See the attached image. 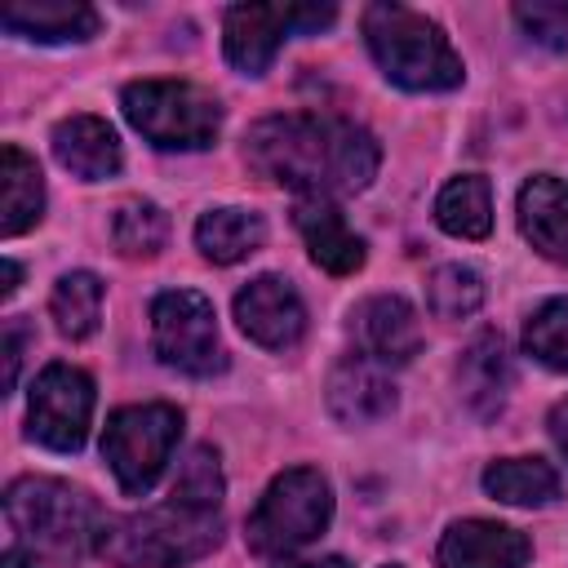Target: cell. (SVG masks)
Instances as JSON below:
<instances>
[{"label":"cell","mask_w":568,"mask_h":568,"mask_svg":"<svg viewBox=\"0 0 568 568\" xmlns=\"http://www.w3.org/2000/svg\"><path fill=\"white\" fill-rule=\"evenodd\" d=\"M244 160L257 178L280 182L297 195H351L364 191L382 164L368 129L342 115H266L244 138Z\"/></svg>","instance_id":"obj_1"},{"label":"cell","mask_w":568,"mask_h":568,"mask_svg":"<svg viewBox=\"0 0 568 568\" xmlns=\"http://www.w3.org/2000/svg\"><path fill=\"white\" fill-rule=\"evenodd\" d=\"M222 537V506L186 493H169V501L138 510L129 519H111L102 532V555L120 568H182L204 559Z\"/></svg>","instance_id":"obj_2"},{"label":"cell","mask_w":568,"mask_h":568,"mask_svg":"<svg viewBox=\"0 0 568 568\" xmlns=\"http://www.w3.org/2000/svg\"><path fill=\"white\" fill-rule=\"evenodd\" d=\"M4 519L22 546H31L36 555H49V559H80V555L98 550L102 532L111 524L84 488H71L49 475L13 479L4 493Z\"/></svg>","instance_id":"obj_3"},{"label":"cell","mask_w":568,"mask_h":568,"mask_svg":"<svg viewBox=\"0 0 568 568\" xmlns=\"http://www.w3.org/2000/svg\"><path fill=\"white\" fill-rule=\"evenodd\" d=\"M364 40L377 67L386 71V80H395L399 89L435 93L462 84V58L426 13H413L404 4H368Z\"/></svg>","instance_id":"obj_4"},{"label":"cell","mask_w":568,"mask_h":568,"mask_svg":"<svg viewBox=\"0 0 568 568\" xmlns=\"http://www.w3.org/2000/svg\"><path fill=\"white\" fill-rule=\"evenodd\" d=\"M333 519V493L328 479L315 466H293L271 479L262 501L253 506L244 537L257 555H293L311 546Z\"/></svg>","instance_id":"obj_5"},{"label":"cell","mask_w":568,"mask_h":568,"mask_svg":"<svg viewBox=\"0 0 568 568\" xmlns=\"http://www.w3.org/2000/svg\"><path fill=\"white\" fill-rule=\"evenodd\" d=\"M120 106L129 124L160 151H200L222 129V106L186 80H133Z\"/></svg>","instance_id":"obj_6"},{"label":"cell","mask_w":568,"mask_h":568,"mask_svg":"<svg viewBox=\"0 0 568 568\" xmlns=\"http://www.w3.org/2000/svg\"><path fill=\"white\" fill-rule=\"evenodd\" d=\"M182 435V413L173 404H129L106 417L102 430V457L115 475V484L129 497H142L155 488V479L169 466V453Z\"/></svg>","instance_id":"obj_7"},{"label":"cell","mask_w":568,"mask_h":568,"mask_svg":"<svg viewBox=\"0 0 568 568\" xmlns=\"http://www.w3.org/2000/svg\"><path fill=\"white\" fill-rule=\"evenodd\" d=\"M151 346L160 364L186 377H213L226 368L213 302L195 288H169L151 302Z\"/></svg>","instance_id":"obj_8"},{"label":"cell","mask_w":568,"mask_h":568,"mask_svg":"<svg viewBox=\"0 0 568 568\" xmlns=\"http://www.w3.org/2000/svg\"><path fill=\"white\" fill-rule=\"evenodd\" d=\"M333 18H337L333 4H235L226 9V22H222L226 58L235 71L262 75L288 36L324 31Z\"/></svg>","instance_id":"obj_9"},{"label":"cell","mask_w":568,"mask_h":568,"mask_svg":"<svg viewBox=\"0 0 568 568\" xmlns=\"http://www.w3.org/2000/svg\"><path fill=\"white\" fill-rule=\"evenodd\" d=\"M27 430L53 453H75L93 422V382L71 364H49L31 386Z\"/></svg>","instance_id":"obj_10"},{"label":"cell","mask_w":568,"mask_h":568,"mask_svg":"<svg viewBox=\"0 0 568 568\" xmlns=\"http://www.w3.org/2000/svg\"><path fill=\"white\" fill-rule=\"evenodd\" d=\"M235 320L240 328L266 346V351H284L302 337L306 328V306L297 297V288L284 275H257L235 293Z\"/></svg>","instance_id":"obj_11"},{"label":"cell","mask_w":568,"mask_h":568,"mask_svg":"<svg viewBox=\"0 0 568 568\" xmlns=\"http://www.w3.org/2000/svg\"><path fill=\"white\" fill-rule=\"evenodd\" d=\"M351 333L359 342V355L377 359L382 368L390 364H408L417 351H422V324H417V311L395 297V293H377L368 302L355 306L351 315Z\"/></svg>","instance_id":"obj_12"},{"label":"cell","mask_w":568,"mask_h":568,"mask_svg":"<svg viewBox=\"0 0 568 568\" xmlns=\"http://www.w3.org/2000/svg\"><path fill=\"white\" fill-rule=\"evenodd\" d=\"M532 541L497 519H462L439 541V568H524Z\"/></svg>","instance_id":"obj_13"},{"label":"cell","mask_w":568,"mask_h":568,"mask_svg":"<svg viewBox=\"0 0 568 568\" xmlns=\"http://www.w3.org/2000/svg\"><path fill=\"white\" fill-rule=\"evenodd\" d=\"M293 222L315 257V266H324L328 275H351L364 266V240L346 226L342 209L328 195H297L293 200Z\"/></svg>","instance_id":"obj_14"},{"label":"cell","mask_w":568,"mask_h":568,"mask_svg":"<svg viewBox=\"0 0 568 568\" xmlns=\"http://www.w3.org/2000/svg\"><path fill=\"white\" fill-rule=\"evenodd\" d=\"M395 408V386L386 377V368L368 355H346L333 377H328V413L346 426H368L382 422Z\"/></svg>","instance_id":"obj_15"},{"label":"cell","mask_w":568,"mask_h":568,"mask_svg":"<svg viewBox=\"0 0 568 568\" xmlns=\"http://www.w3.org/2000/svg\"><path fill=\"white\" fill-rule=\"evenodd\" d=\"M53 155L67 173L84 182H102L120 173V138L98 115H71L53 129Z\"/></svg>","instance_id":"obj_16"},{"label":"cell","mask_w":568,"mask_h":568,"mask_svg":"<svg viewBox=\"0 0 568 568\" xmlns=\"http://www.w3.org/2000/svg\"><path fill=\"white\" fill-rule=\"evenodd\" d=\"M0 22H4V31L40 40V44L98 36V13L80 0H18V4H4Z\"/></svg>","instance_id":"obj_17"},{"label":"cell","mask_w":568,"mask_h":568,"mask_svg":"<svg viewBox=\"0 0 568 568\" xmlns=\"http://www.w3.org/2000/svg\"><path fill=\"white\" fill-rule=\"evenodd\" d=\"M510 382H515V368H510V355H506L501 333H493V328L479 333L462 351V359H457V386H462L466 404L488 417V413H497L506 404Z\"/></svg>","instance_id":"obj_18"},{"label":"cell","mask_w":568,"mask_h":568,"mask_svg":"<svg viewBox=\"0 0 568 568\" xmlns=\"http://www.w3.org/2000/svg\"><path fill=\"white\" fill-rule=\"evenodd\" d=\"M519 226L546 257H568V182L532 178L519 191Z\"/></svg>","instance_id":"obj_19"},{"label":"cell","mask_w":568,"mask_h":568,"mask_svg":"<svg viewBox=\"0 0 568 568\" xmlns=\"http://www.w3.org/2000/svg\"><path fill=\"white\" fill-rule=\"evenodd\" d=\"M0 186H4V200H0V231L4 240L31 231L40 222V209H44V182H40V169L27 151H18L13 142H4L0 151Z\"/></svg>","instance_id":"obj_20"},{"label":"cell","mask_w":568,"mask_h":568,"mask_svg":"<svg viewBox=\"0 0 568 568\" xmlns=\"http://www.w3.org/2000/svg\"><path fill=\"white\" fill-rule=\"evenodd\" d=\"M266 240V226L257 213L248 209H209L200 222H195V244L209 262L217 266H231L248 253H257Z\"/></svg>","instance_id":"obj_21"},{"label":"cell","mask_w":568,"mask_h":568,"mask_svg":"<svg viewBox=\"0 0 568 568\" xmlns=\"http://www.w3.org/2000/svg\"><path fill=\"white\" fill-rule=\"evenodd\" d=\"M484 493L506 506H546L559 497V470L541 457H501L484 470Z\"/></svg>","instance_id":"obj_22"},{"label":"cell","mask_w":568,"mask_h":568,"mask_svg":"<svg viewBox=\"0 0 568 568\" xmlns=\"http://www.w3.org/2000/svg\"><path fill=\"white\" fill-rule=\"evenodd\" d=\"M435 222L457 240H484L493 226V191L479 173L453 178L435 200Z\"/></svg>","instance_id":"obj_23"},{"label":"cell","mask_w":568,"mask_h":568,"mask_svg":"<svg viewBox=\"0 0 568 568\" xmlns=\"http://www.w3.org/2000/svg\"><path fill=\"white\" fill-rule=\"evenodd\" d=\"M49 315L62 337H89L102 320V280L93 271H67L49 293Z\"/></svg>","instance_id":"obj_24"},{"label":"cell","mask_w":568,"mask_h":568,"mask_svg":"<svg viewBox=\"0 0 568 568\" xmlns=\"http://www.w3.org/2000/svg\"><path fill=\"white\" fill-rule=\"evenodd\" d=\"M484 302V280L479 271L462 266V262H448V266H435L430 280H426V306L430 315L439 320H466L475 315Z\"/></svg>","instance_id":"obj_25"},{"label":"cell","mask_w":568,"mask_h":568,"mask_svg":"<svg viewBox=\"0 0 568 568\" xmlns=\"http://www.w3.org/2000/svg\"><path fill=\"white\" fill-rule=\"evenodd\" d=\"M111 240H115V248H120L124 257H155V253L164 248V240H169V217H164L160 204L133 200V204H124V209L115 213Z\"/></svg>","instance_id":"obj_26"},{"label":"cell","mask_w":568,"mask_h":568,"mask_svg":"<svg viewBox=\"0 0 568 568\" xmlns=\"http://www.w3.org/2000/svg\"><path fill=\"white\" fill-rule=\"evenodd\" d=\"M524 346L546 368L568 373V297H555V302L532 311V320L524 328Z\"/></svg>","instance_id":"obj_27"},{"label":"cell","mask_w":568,"mask_h":568,"mask_svg":"<svg viewBox=\"0 0 568 568\" xmlns=\"http://www.w3.org/2000/svg\"><path fill=\"white\" fill-rule=\"evenodd\" d=\"M515 22L524 27L528 40L546 49H568V4H546V0L515 4Z\"/></svg>","instance_id":"obj_28"},{"label":"cell","mask_w":568,"mask_h":568,"mask_svg":"<svg viewBox=\"0 0 568 568\" xmlns=\"http://www.w3.org/2000/svg\"><path fill=\"white\" fill-rule=\"evenodd\" d=\"M178 493L186 497H200V501H217L222 506V466H217V453L213 448H191L178 479H173Z\"/></svg>","instance_id":"obj_29"},{"label":"cell","mask_w":568,"mask_h":568,"mask_svg":"<svg viewBox=\"0 0 568 568\" xmlns=\"http://www.w3.org/2000/svg\"><path fill=\"white\" fill-rule=\"evenodd\" d=\"M22 342H27V324H22V320H9V324H4V337H0V351H4V390H13V386H18Z\"/></svg>","instance_id":"obj_30"},{"label":"cell","mask_w":568,"mask_h":568,"mask_svg":"<svg viewBox=\"0 0 568 568\" xmlns=\"http://www.w3.org/2000/svg\"><path fill=\"white\" fill-rule=\"evenodd\" d=\"M550 439H555L559 453L568 457V399H559V404L550 408Z\"/></svg>","instance_id":"obj_31"},{"label":"cell","mask_w":568,"mask_h":568,"mask_svg":"<svg viewBox=\"0 0 568 568\" xmlns=\"http://www.w3.org/2000/svg\"><path fill=\"white\" fill-rule=\"evenodd\" d=\"M0 568H40V564H36V550H22V546H9V550L0 555Z\"/></svg>","instance_id":"obj_32"},{"label":"cell","mask_w":568,"mask_h":568,"mask_svg":"<svg viewBox=\"0 0 568 568\" xmlns=\"http://www.w3.org/2000/svg\"><path fill=\"white\" fill-rule=\"evenodd\" d=\"M275 568H346V559L328 555V559H297V564H275Z\"/></svg>","instance_id":"obj_33"},{"label":"cell","mask_w":568,"mask_h":568,"mask_svg":"<svg viewBox=\"0 0 568 568\" xmlns=\"http://www.w3.org/2000/svg\"><path fill=\"white\" fill-rule=\"evenodd\" d=\"M18 280H22L18 262H4V284H0V297H13V293H18Z\"/></svg>","instance_id":"obj_34"},{"label":"cell","mask_w":568,"mask_h":568,"mask_svg":"<svg viewBox=\"0 0 568 568\" xmlns=\"http://www.w3.org/2000/svg\"><path fill=\"white\" fill-rule=\"evenodd\" d=\"M386 568H399V564H386Z\"/></svg>","instance_id":"obj_35"}]
</instances>
